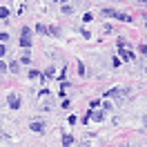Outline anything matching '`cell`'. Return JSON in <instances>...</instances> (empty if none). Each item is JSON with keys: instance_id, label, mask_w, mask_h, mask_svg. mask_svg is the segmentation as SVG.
<instances>
[{"instance_id": "e0dca14e", "label": "cell", "mask_w": 147, "mask_h": 147, "mask_svg": "<svg viewBox=\"0 0 147 147\" xmlns=\"http://www.w3.org/2000/svg\"><path fill=\"white\" fill-rule=\"evenodd\" d=\"M63 2H67V0H63Z\"/></svg>"}, {"instance_id": "4fadbf2b", "label": "cell", "mask_w": 147, "mask_h": 147, "mask_svg": "<svg viewBox=\"0 0 147 147\" xmlns=\"http://www.w3.org/2000/svg\"><path fill=\"white\" fill-rule=\"evenodd\" d=\"M138 51H140V54H145V56H147V45H140V47H138Z\"/></svg>"}, {"instance_id": "9c48e42d", "label": "cell", "mask_w": 147, "mask_h": 147, "mask_svg": "<svg viewBox=\"0 0 147 147\" xmlns=\"http://www.w3.org/2000/svg\"><path fill=\"white\" fill-rule=\"evenodd\" d=\"M9 16V9L7 7H0V18H7Z\"/></svg>"}, {"instance_id": "ba28073f", "label": "cell", "mask_w": 147, "mask_h": 147, "mask_svg": "<svg viewBox=\"0 0 147 147\" xmlns=\"http://www.w3.org/2000/svg\"><path fill=\"white\" fill-rule=\"evenodd\" d=\"M71 145V136H63V147H69Z\"/></svg>"}, {"instance_id": "6da1fadb", "label": "cell", "mask_w": 147, "mask_h": 147, "mask_svg": "<svg viewBox=\"0 0 147 147\" xmlns=\"http://www.w3.org/2000/svg\"><path fill=\"white\" fill-rule=\"evenodd\" d=\"M31 45V31H29V27H22V36H20V47H27Z\"/></svg>"}, {"instance_id": "7c38bea8", "label": "cell", "mask_w": 147, "mask_h": 147, "mask_svg": "<svg viewBox=\"0 0 147 147\" xmlns=\"http://www.w3.org/2000/svg\"><path fill=\"white\" fill-rule=\"evenodd\" d=\"M38 76H40V71H36V69H34V71H29V78H38Z\"/></svg>"}, {"instance_id": "5b68a950", "label": "cell", "mask_w": 147, "mask_h": 147, "mask_svg": "<svg viewBox=\"0 0 147 147\" xmlns=\"http://www.w3.org/2000/svg\"><path fill=\"white\" fill-rule=\"evenodd\" d=\"M87 118H89V120H102V118H105V114H102V111H89Z\"/></svg>"}, {"instance_id": "277c9868", "label": "cell", "mask_w": 147, "mask_h": 147, "mask_svg": "<svg viewBox=\"0 0 147 147\" xmlns=\"http://www.w3.org/2000/svg\"><path fill=\"white\" fill-rule=\"evenodd\" d=\"M118 56L123 60H134V54H131L129 49H118Z\"/></svg>"}, {"instance_id": "8fae6325", "label": "cell", "mask_w": 147, "mask_h": 147, "mask_svg": "<svg viewBox=\"0 0 147 147\" xmlns=\"http://www.w3.org/2000/svg\"><path fill=\"white\" fill-rule=\"evenodd\" d=\"M38 34H47V27H45V25H38Z\"/></svg>"}, {"instance_id": "52a82bcc", "label": "cell", "mask_w": 147, "mask_h": 147, "mask_svg": "<svg viewBox=\"0 0 147 147\" xmlns=\"http://www.w3.org/2000/svg\"><path fill=\"white\" fill-rule=\"evenodd\" d=\"M20 63H25V65H29V63H31V56H29V51H27L25 56H22V58H20Z\"/></svg>"}, {"instance_id": "30bf717a", "label": "cell", "mask_w": 147, "mask_h": 147, "mask_svg": "<svg viewBox=\"0 0 147 147\" xmlns=\"http://www.w3.org/2000/svg\"><path fill=\"white\" fill-rule=\"evenodd\" d=\"M9 69H11L13 74H16V71H18V63H11V65H9Z\"/></svg>"}, {"instance_id": "3957f363", "label": "cell", "mask_w": 147, "mask_h": 147, "mask_svg": "<svg viewBox=\"0 0 147 147\" xmlns=\"http://www.w3.org/2000/svg\"><path fill=\"white\" fill-rule=\"evenodd\" d=\"M29 129H31V131H38V134H40V131H45V123H42V120H34V123L29 125Z\"/></svg>"}, {"instance_id": "8992f818", "label": "cell", "mask_w": 147, "mask_h": 147, "mask_svg": "<svg viewBox=\"0 0 147 147\" xmlns=\"http://www.w3.org/2000/svg\"><path fill=\"white\" fill-rule=\"evenodd\" d=\"M118 94H120V89H109L105 96H107V98H114V96H118Z\"/></svg>"}, {"instance_id": "5bb4252c", "label": "cell", "mask_w": 147, "mask_h": 147, "mask_svg": "<svg viewBox=\"0 0 147 147\" xmlns=\"http://www.w3.org/2000/svg\"><path fill=\"white\" fill-rule=\"evenodd\" d=\"M5 69H7V65H5L2 60H0V71H5Z\"/></svg>"}, {"instance_id": "7a4b0ae2", "label": "cell", "mask_w": 147, "mask_h": 147, "mask_svg": "<svg viewBox=\"0 0 147 147\" xmlns=\"http://www.w3.org/2000/svg\"><path fill=\"white\" fill-rule=\"evenodd\" d=\"M7 102H9L11 109H18V107H20V98H18V94H11L9 98H7Z\"/></svg>"}, {"instance_id": "9a60e30c", "label": "cell", "mask_w": 147, "mask_h": 147, "mask_svg": "<svg viewBox=\"0 0 147 147\" xmlns=\"http://www.w3.org/2000/svg\"><path fill=\"white\" fill-rule=\"evenodd\" d=\"M5 51H7V49H5V45H0V56H5Z\"/></svg>"}, {"instance_id": "2e32d148", "label": "cell", "mask_w": 147, "mask_h": 147, "mask_svg": "<svg viewBox=\"0 0 147 147\" xmlns=\"http://www.w3.org/2000/svg\"><path fill=\"white\" fill-rule=\"evenodd\" d=\"M138 2H147V0H138Z\"/></svg>"}]
</instances>
